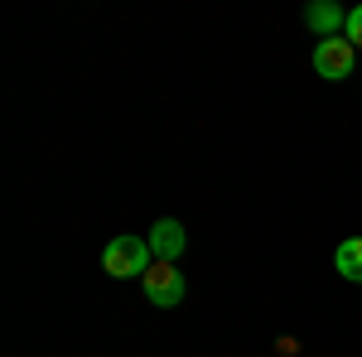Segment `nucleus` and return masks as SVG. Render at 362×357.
I'll list each match as a JSON object with an SVG mask.
<instances>
[{
	"instance_id": "nucleus-1",
	"label": "nucleus",
	"mask_w": 362,
	"mask_h": 357,
	"mask_svg": "<svg viewBox=\"0 0 362 357\" xmlns=\"http://www.w3.org/2000/svg\"><path fill=\"white\" fill-rule=\"evenodd\" d=\"M155 266V251H150V237H136V232H121L107 242L102 251V271L116 275V280H131V275H145Z\"/></svg>"
},
{
	"instance_id": "nucleus-2",
	"label": "nucleus",
	"mask_w": 362,
	"mask_h": 357,
	"mask_svg": "<svg viewBox=\"0 0 362 357\" xmlns=\"http://www.w3.org/2000/svg\"><path fill=\"white\" fill-rule=\"evenodd\" d=\"M140 280H145V300L155 304V309H174V304H184V271H179L174 261H155Z\"/></svg>"
},
{
	"instance_id": "nucleus-3",
	"label": "nucleus",
	"mask_w": 362,
	"mask_h": 357,
	"mask_svg": "<svg viewBox=\"0 0 362 357\" xmlns=\"http://www.w3.org/2000/svg\"><path fill=\"white\" fill-rule=\"evenodd\" d=\"M353 44L348 39H319L314 44V73L319 78H329V83H343L348 73H353Z\"/></svg>"
},
{
	"instance_id": "nucleus-4",
	"label": "nucleus",
	"mask_w": 362,
	"mask_h": 357,
	"mask_svg": "<svg viewBox=\"0 0 362 357\" xmlns=\"http://www.w3.org/2000/svg\"><path fill=\"white\" fill-rule=\"evenodd\" d=\"M189 247V232H184V222L174 218H160L150 227V251H155V261H179Z\"/></svg>"
},
{
	"instance_id": "nucleus-5",
	"label": "nucleus",
	"mask_w": 362,
	"mask_h": 357,
	"mask_svg": "<svg viewBox=\"0 0 362 357\" xmlns=\"http://www.w3.org/2000/svg\"><path fill=\"white\" fill-rule=\"evenodd\" d=\"M305 25L319 34V39H338V29L348 25V15L338 10V5H329V0H314L305 10Z\"/></svg>"
},
{
	"instance_id": "nucleus-6",
	"label": "nucleus",
	"mask_w": 362,
	"mask_h": 357,
	"mask_svg": "<svg viewBox=\"0 0 362 357\" xmlns=\"http://www.w3.org/2000/svg\"><path fill=\"white\" fill-rule=\"evenodd\" d=\"M334 266H338V275H343V280L362 285V237H348V242H338Z\"/></svg>"
},
{
	"instance_id": "nucleus-7",
	"label": "nucleus",
	"mask_w": 362,
	"mask_h": 357,
	"mask_svg": "<svg viewBox=\"0 0 362 357\" xmlns=\"http://www.w3.org/2000/svg\"><path fill=\"white\" fill-rule=\"evenodd\" d=\"M343 39H348L353 49H362V5H353V10H348V25H343Z\"/></svg>"
}]
</instances>
